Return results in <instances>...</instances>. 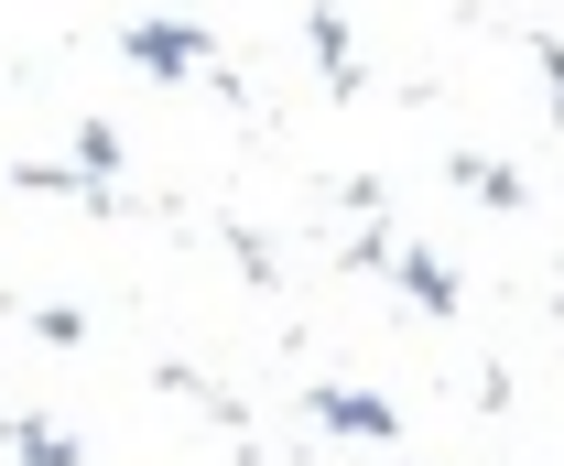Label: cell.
Returning <instances> with one entry per match:
<instances>
[{"mask_svg": "<svg viewBox=\"0 0 564 466\" xmlns=\"http://www.w3.org/2000/svg\"><path fill=\"white\" fill-rule=\"evenodd\" d=\"M445 185H456V196H478V206H499V217H521V206H532V185H521L499 152H456V163H445Z\"/></svg>", "mask_w": 564, "mask_h": 466, "instance_id": "obj_4", "label": "cell"}, {"mask_svg": "<svg viewBox=\"0 0 564 466\" xmlns=\"http://www.w3.org/2000/svg\"><path fill=\"white\" fill-rule=\"evenodd\" d=\"M33 336H55V347H76V336H87V315H66V304H33Z\"/></svg>", "mask_w": 564, "mask_h": 466, "instance_id": "obj_7", "label": "cell"}, {"mask_svg": "<svg viewBox=\"0 0 564 466\" xmlns=\"http://www.w3.org/2000/svg\"><path fill=\"white\" fill-rule=\"evenodd\" d=\"M0 456H22V466H87V445H76L66 423L22 412V423H0Z\"/></svg>", "mask_w": 564, "mask_h": 466, "instance_id": "obj_6", "label": "cell"}, {"mask_svg": "<svg viewBox=\"0 0 564 466\" xmlns=\"http://www.w3.org/2000/svg\"><path fill=\"white\" fill-rule=\"evenodd\" d=\"M304 44H315V66H326V87H337V98H358V87H369V66H358L348 11H337V0H304Z\"/></svg>", "mask_w": 564, "mask_h": 466, "instance_id": "obj_3", "label": "cell"}, {"mask_svg": "<svg viewBox=\"0 0 564 466\" xmlns=\"http://www.w3.org/2000/svg\"><path fill=\"white\" fill-rule=\"evenodd\" d=\"M391 282H402V293H413L423 315H456V304H467V282H456V261H434V250H391Z\"/></svg>", "mask_w": 564, "mask_h": 466, "instance_id": "obj_5", "label": "cell"}, {"mask_svg": "<svg viewBox=\"0 0 564 466\" xmlns=\"http://www.w3.org/2000/svg\"><path fill=\"white\" fill-rule=\"evenodd\" d=\"M532 66H543V87H554V120H564V33H543V44H532Z\"/></svg>", "mask_w": 564, "mask_h": 466, "instance_id": "obj_8", "label": "cell"}, {"mask_svg": "<svg viewBox=\"0 0 564 466\" xmlns=\"http://www.w3.org/2000/svg\"><path fill=\"white\" fill-rule=\"evenodd\" d=\"M120 55H131L141 76H163V87H196V66H217L207 22H185V11H163V22H131V33H120Z\"/></svg>", "mask_w": 564, "mask_h": 466, "instance_id": "obj_1", "label": "cell"}, {"mask_svg": "<svg viewBox=\"0 0 564 466\" xmlns=\"http://www.w3.org/2000/svg\"><path fill=\"white\" fill-rule=\"evenodd\" d=\"M304 412L326 423V434H348V445H402V412L380 391H348V380H326V391H304Z\"/></svg>", "mask_w": 564, "mask_h": 466, "instance_id": "obj_2", "label": "cell"}]
</instances>
